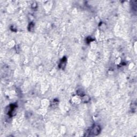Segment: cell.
I'll list each match as a JSON object with an SVG mask.
<instances>
[{"label":"cell","mask_w":137,"mask_h":137,"mask_svg":"<svg viewBox=\"0 0 137 137\" xmlns=\"http://www.w3.org/2000/svg\"><path fill=\"white\" fill-rule=\"evenodd\" d=\"M100 131V127L98 126H94L93 127L90 129L89 131V135H97L99 133Z\"/></svg>","instance_id":"obj_1"}]
</instances>
